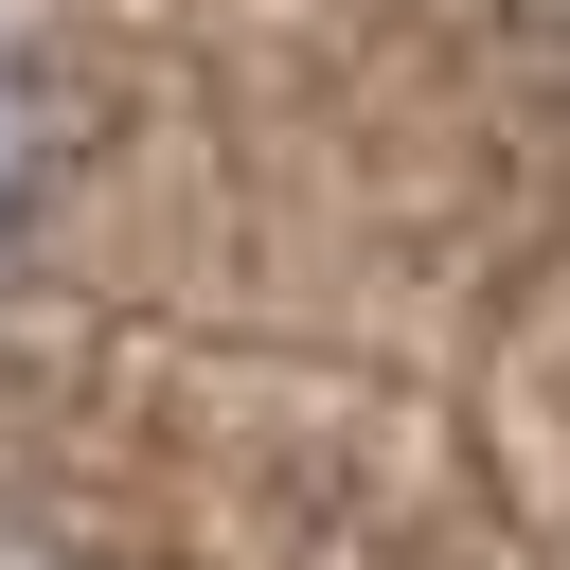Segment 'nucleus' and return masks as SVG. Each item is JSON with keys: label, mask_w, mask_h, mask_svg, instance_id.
Listing matches in <instances>:
<instances>
[{"label": "nucleus", "mask_w": 570, "mask_h": 570, "mask_svg": "<svg viewBox=\"0 0 570 570\" xmlns=\"http://www.w3.org/2000/svg\"><path fill=\"white\" fill-rule=\"evenodd\" d=\"M36 214H53V71L0 36V267L36 249Z\"/></svg>", "instance_id": "obj_1"}]
</instances>
